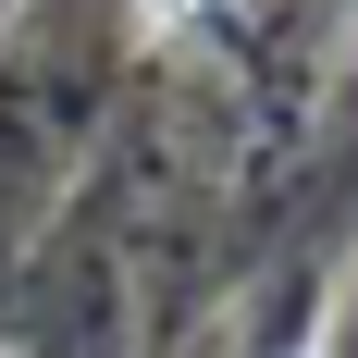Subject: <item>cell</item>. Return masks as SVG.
Here are the masks:
<instances>
[{
	"label": "cell",
	"mask_w": 358,
	"mask_h": 358,
	"mask_svg": "<svg viewBox=\"0 0 358 358\" xmlns=\"http://www.w3.org/2000/svg\"><path fill=\"white\" fill-rule=\"evenodd\" d=\"M185 13H198V0H136V25H185Z\"/></svg>",
	"instance_id": "6da1fadb"
}]
</instances>
